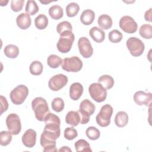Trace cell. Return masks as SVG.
<instances>
[{"label": "cell", "instance_id": "cell-1", "mask_svg": "<svg viewBox=\"0 0 152 152\" xmlns=\"http://www.w3.org/2000/svg\"><path fill=\"white\" fill-rule=\"evenodd\" d=\"M31 107L36 118L39 121H44L50 112L46 100L41 97H36L32 100Z\"/></svg>", "mask_w": 152, "mask_h": 152}, {"label": "cell", "instance_id": "cell-25", "mask_svg": "<svg viewBox=\"0 0 152 152\" xmlns=\"http://www.w3.org/2000/svg\"><path fill=\"white\" fill-rule=\"evenodd\" d=\"M98 83L101 84L105 89L109 90L113 87L115 81L110 75H103L99 78Z\"/></svg>", "mask_w": 152, "mask_h": 152}, {"label": "cell", "instance_id": "cell-2", "mask_svg": "<svg viewBox=\"0 0 152 152\" xmlns=\"http://www.w3.org/2000/svg\"><path fill=\"white\" fill-rule=\"evenodd\" d=\"M75 36L72 31L68 30L62 33L56 44L58 50L63 53L68 52L72 46Z\"/></svg>", "mask_w": 152, "mask_h": 152}, {"label": "cell", "instance_id": "cell-36", "mask_svg": "<svg viewBox=\"0 0 152 152\" xmlns=\"http://www.w3.org/2000/svg\"><path fill=\"white\" fill-rule=\"evenodd\" d=\"M52 109L56 112H60L63 110L64 108V102L63 99L61 97H56L52 102Z\"/></svg>", "mask_w": 152, "mask_h": 152}, {"label": "cell", "instance_id": "cell-15", "mask_svg": "<svg viewBox=\"0 0 152 152\" xmlns=\"http://www.w3.org/2000/svg\"><path fill=\"white\" fill-rule=\"evenodd\" d=\"M36 132L33 129H28L22 136V142L26 147L32 148L36 144Z\"/></svg>", "mask_w": 152, "mask_h": 152}, {"label": "cell", "instance_id": "cell-28", "mask_svg": "<svg viewBox=\"0 0 152 152\" xmlns=\"http://www.w3.org/2000/svg\"><path fill=\"white\" fill-rule=\"evenodd\" d=\"M34 24L37 28L39 30L45 29L48 25V18L45 15L40 14L36 17Z\"/></svg>", "mask_w": 152, "mask_h": 152}, {"label": "cell", "instance_id": "cell-22", "mask_svg": "<svg viewBox=\"0 0 152 152\" xmlns=\"http://www.w3.org/2000/svg\"><path fill=\"white\" fill-rule=\"evenodd\" d=\"M128 122V115L124 111L118 112L115 117V125L119 127L125 126Z\"/></svg>", "mask_w": 152, "mask_h": 152}, {"label": "cell", "instance_id": "cell-9", "mask_svg": "<svg viewBox=\"0 0 152 152\" xmlns=\"http://www.w3.org/2000/svg\"><path fill=\"white\" fill-rule=\"evenodd\" d=\"M6 125L8 131L12 135H18L21 129L20 117L16 113H10L6 118Z\"/></svg>", "mask_w": 152, "mask_h": 152}, {"label": "cell", "instance_id": "cell-5", "mask_svg": "<svg viewBox=\"0 0 152 152\" xmlns=\"http://www.w3.org/2000/svg\"><path fill=\"white\" fill-rule=\"evenodd\" d=\"M28 95V89L24 85H19L10 93V99L12 103L16 105L22 104Z\"/></svg>", "mask_w": 152, "mask_h": 152}, {"label": "cell", "instance_id": "cell-37", "mask_svg": "<svg viewBox=\"0 0 152 152\" xmlns=\"http://www.w3.org/2000/svg\"><path fill=\"white\" fill-rule=\"evenodd\" d=\"M122 39V33L118 30H113L109 33V40L112 43H116L121 42Z\"/></svg>", "mask_w": 152, "mask_h": 152}, {"label": "cell", "instance_id": "cell-13", "mask_svg": "<svg viewBox=\"0 0 152 152\" xmlns=\"http://www.w3.org/2000/svg\"><path fill=\"white\" fill-rule=\"evenodd\" d=\"M78 47L80 53L84 58H88L93 55V47L88 38L86 37H80L78 41Z\"/></svg>", "mask_w": 152, "mask_h": 152}, {"label": "cell", "instance_id": "cell-41", "mask_svg": "<svg viewBox=\"0 0 152 152\" xmlns=\"http://www.w3.org/2000/svg\"><path fill=\"white\" fill-rule=\"evenodd\" d=\"M1 100V115H2L4 112L7 110L8 108V103L7 100V99L3 96H0Z\"/></svg>", "mask_w": 152, "mask_h": 152}, {"label": "cell", "instance_id": "cell-4", "mask_svg": "<svg viewBox=\"0 0 152 152\" xmlns=\"http://www.w3.org/2000/svg\"><path fill=\"white\" fill-rule=\"evenodd\" d=\"M113 114V108L109 104L103 105L96 117L97 124L102 127H106L110 123V118Z\"/></svg>", "mask_w": 152, "mask_h": 152}, {"label": "cell", "instance_id": "cell-14", "mask_svg": "<svg viewBox=\"0 0 152 152\" xmlns=\"http://www.w3.org/2000/svg\"><path fill=\"white\" fill-rule=\"evenodd\" d=\"M133 99L135 103L139 106L145 105L146 106H150L151 103L152 94L151 93L138 91L135 93Z\"/></svg>", "mask_w": 152, "mask_h": 152}, {"label": "cell", "instance_id": "cell-31", "mask_svg": "<svg viewBox=\"0 0 152 152\" xmlns=\"http://www.w3.org/2000/svg\"><path fill=\"white\" fill-rule=\"evenodd\" d=\"M62 59L58 55H50L47 59V64L51 68H57L62 64Z\"/></svg>", "mask_w": 152, "mask_h": 152}, {"label": "cell", "instance_id": "cell-20", "mask_svg": "<svg viewBox=\"0 0 152 152\" xmlns=\"http://www.w3.org/2000/svg\"><path fill=\"white\" fill-rule=\"evenodd\" d=\"M95 18V14L93 11L90 9L86 10L83 11L80 16L81 22L86 26L92 24Z\"/></svg>", "mask_w": 152, "mask_h": 152}, {"label": "cell", "instance_id": "cell-19", "mask_svg": "<svg viewBox=\"0 0 152 152\" xmlns=\"http://www.w3.org/2000/svg\"><path fill=\"white\" fill-rule=\"evenodd\" d=\"M65 122L67 124L74 127L78 125L80 122V116L78 111H69L65 116Z\"/></svg>", "mask_w": 152, "mask_h": 152}, {"label": "cell", "instance_id": "cell-6", "mask_svg": "<svg viewBox=\"0 0 152 152\" xmlns=\"http://www.w3.org/2000/svg\"><path fill=\"white\" fill-rule=\"evenodd\" d=\"M88 92L91 98L97 103L104 101L107 97V91L99 83L91 84L88 87Z\"/></svg>", "mask_w": 152, "mask_h": 152}, {"label": "cell", "instance_id": "cell-18", "mask_svg": "<svg viewBox=\"0 0 152 152\" xmlns=\"http://www.w3.org/2000/svg\"><path fill=\"white\" fill-rule=\"evenodd\" d=\"M89 35L92 39L97 42L101 43L105 39V33L97 27H93L89 30Z\"/></svg>", "mask_w": 152, "mask_h": 152}, {"label": "cell", "instance_id": "cell-23", "mask_svg": "<svg viewBox=\"0 0 152 152\" xmlns=\"http://www.w3.org/2000/svg\"><path fill=\"white\" fill-rule=\"evenodd\" d=\"M97 23L101 28L108 30L112 26V19L107 14H102L99 17Z\"/></svg>", "mask_w": 152, "mask_h": 152}, {"label": "cell", "instance_id": "cell-24", "mask_svg": "<svg viewBox=\"0 0 152 152\" xmlns=\"http://www.w3.org/2000/svg\"><path fill=\"white\" fill-rule=\"evenodd\" d=\"M49 14L52 19L59 20L64 15L63 9L58 5H52L49 9Z\"/></svg>", "mask_w": 152, "mask_h": 152}, {"label": "cell", "instance_id": "cell-21", "mask_svg": "<svg viewBox=\"0 0 152 152\" xmlns=\"http://www.w3.org/2000/svg\"><path fill=\"white\" fill-rule=\"evenodd\" d=\"M95 105L88 99H84L80 103L79 110L87 114L93 115L95 112Z\"/></svg>", "mask_w": 152, "mask_h": 152}, {"label": "cell", "instance_id": "cell-40", "mask_svg": "<svg viewBox=\"0 0 152 152\" xmlns=\"http://www.w3.org/2000/svg\"><path fill=\"white\" fill-rule=\"evenodd\" d=\"M24 0H12L11 2V8L14 12L20 11L24 5Z\"/></svg>", "mask_w": 152, "mask_h": 152}, {"label": "cell", "instance_id": "cell-11", "mask_svg": "<svg viewBox=\"0 0 152 152\" xmlns=\"http://www.w3.org/2000/svg\"><path fill=\"white\" fill-rule=\"evenodd\" d=\"M120 28L125 33L132 34L137 30L138 24L132 17L129 15L122 17L119 23Z\"/></svg>", "mask_w": 152, "mask_h": 152}, {"label": "cell", "instance_id": "cell-26", "mask_svg": "<svg viewBox=\"0 0 152 152\" xmlns=\"http://www.w3.org/2000/svg\"><path fill=\"white\" fill-rule=\"evenodd\" d=\"M5 55L9 58H15L19 54L18 48L14 45H8L4 49Z\"/></svg>", "mask_w": 152, "mask_h": 152}, {"label": "cell", "instance_id": "cell-43", "mask_svg": "<svg viewBox=\"0 0 152 152\" xmlns=\"http://www.w3.org/2000/svg\"><path fill=\"white\" fill-rule=\"evenodd\" d=\"M58 151L60 152H61V151H71V150L68 147L64 146L62 148H61Z\"/></svg>", "mask_w": 152, "mask_h": 152}, {"label": "cell", "instance_id": "cell-7", "mask_svg": "<svg viewBox=\"0 0 152 152\" xmlns=\"http://www.w3.org/2000/svg\"><path fill=\"white\" fill-rule=\"evenodd\" d=\"M126 45L131 55L135 57L141 56L143 53L145 49L144 43L135 37H129L126 40Z\"/></svg>", "mask_w": 152, "mask_h": 152}, {"label": "cell", "instance_id": "cell-38", "mask_svg": "<svg viewBox=\"0 0 152 152\" xmlns=\"http://www.w3.org/2000/svg\"><path fill=\"white\" fill-rule=\"evenodd\" d=\"M72 31V27L71 24L67 21H64L61 23H59L56 27V31L59 33V34H61L62 33L66 31Z\"/></svg>", "mask_w": 152, "mask_h": 152}, {"label": "cell", "instance_id": "cell-16", "mask_svg": "<svg viewBox=\"0 0 152 152\" xmlns=\"http://www.w3.org/2000/svg\"><path fill=\"white\" fill-rule=\"evenodd\" d=\"M83 87L80 83H74L69 87V97L73 100H78L83 94Z\"/></svg>", "mask_w": 152, "mask_h": 152}, {"label": "cell", "instance_id": "cell-12", "mask_svg": "<svg viewBox=\"0 0 152 152\" xmlns=\"http://www.w3.org/2000/svg\"><path fill=\"white\" fill-rule=\"evenodd\" d=\"M56 139L52 135L43 131L40 136V145L43 148V151H58L56 148Z\"/></svg>", "mask_w": 152, "mask_h": 152}, {"label": "cell", "instance_id": "cell-32", "mask_svg": "<svg viewBox=\"0 0 152 152\" xmlns=\"http://www.w3.org/2000/svg\"><path fill=\"white\" fill-rule=\"evenodd\" d=\"M80 11V7L75 2H71L66 7V14L69 17H75Z\"/></svg>", "mask_w": 152, "mask_h": 152}, {"label": "cell", "instance_id": "cell-29", "mask_svg": "<svg viewBox=\"0 0 152 152\" xmlns=\"http://www.w3.org/2000/svg\"><path fill=\"white\" fill-rule=\"evenodd\" d=\"M43 66L42 64L39 61L32 62L29 67L30 72L33 75H39L42 73Z\"/></svg>", "mask_w": 152, "mask_h": 152}, {"label": "cell", "instance_id": "cell-42", "mask_svg": "<svg viewBox=\"0 0 152 152\" xmlns=\"http://www.w3.org/2000/svg\"><path fill=\"white\" fill-rule=\"evenodd\" d=\"M151 11L152 8H150L148 11H146L144 14V18L145 20L148 22L151 21Z\"/></svg>", "mask_w": 152, "mask_h": 152}, {"label": "cell", "instance_id": "cell-35", "mask_svg": "<svg viewBox=\"0 0 152 152\" xmlns=\"http://www.w3.org/2000/svg\"><path fill=\"white\" fill-rule=\"evenodd\" d=\"M12 134L8 131H2L0 132V144L2 146L8 145L12 140Z\"/></svg>", "mask_w": 152, "mask_h": 152}, {"label": "cell", "instance_id": "cell-33", "mask_svg": "<svg viewBox=\"0 0 152 152\" xmlns=\"http://www.w3.org/2000/svg\"><path fill=\"white\" fill-rule=\"evenodd\" d=\"M25 11L29 15H34L39 11V7L34 1H27Z\"/></svg>", "mask_w": 152, "mask_h": 152}, {"label": "cell", "instance_id": "cell-39", "mask_svg": "<svg viewBox=\"0 0 152 152\" xmlns=\"http://www.w3.org/2000/svg\"><path fill=\"white\" fill-rule=\"evenodd\" d=\"M64 137L68 140H72L78 136L77 131L72 127H67L64 130Z\"/></svg>", "mask_w": 152, "mask_h": 152}, {"label": "cell", "instance_id": "cell-8", "mask_svg": "<svg viewBox=\"0 0 152 152\" xmlns=\"http://www.w3.org/2000/svg\"><path fill=\"white\" fill-rule=\"evenodd\" d=\"M61 66L64 70L67 72H77L81 69L83 62L76 56L71 58H65L62 60Z\"/></svg>", "mask_w": 152, "mask_h": 152}, {"label": "cell", "instance_id": "cell-17", "mask_svg": "<svg viewBox=\"0 0 152 152\" xmlns=\"http://www.w3.org/2000/svg\"><path fill=\"white\" fill-rule=\"evenodd\" d=\"M16 23L17 26L22 29L26 30L28 28L31 23V20L30 16L27 13H21L19 14L16 19Z\"/></svg>", "mask_w": 152, "mask_h": 152}, {"label": "cell", "instance_id": "cell-10", "mask_svg": "<svg viewBox=\"0 0 152 152\" xmlns=\"http://www.w3.org/2000/svg\"><path fill=\"white\" fill-rule=\"evenodd\" d=\"M68 77L62 74H58L52 76L48 83L49 88L53 91H57L62 88L68 83Z\"/></svg>", "mask_w": 152, "mask_h": 152}, {"label": "cell", "instance_id": "cell-34", "mask_svg": "<svg viewBox=\"0 0 152 152\" xmlns=\"http://www.w3.org/2000/svg\"><path fill=\"white\" fill-rule=\"evenodd\" d=\"M86 134L87 138L91 140H96L100 135V131L94 126H89L86 129Z\"/></svg>", "mask_w": 152, "mask_h": 152}, {"label": "cell", "instance_id": "cell-30", "mask_svg": "<svg viewBox=\"0 0 152 152\" xmlns=\"http://www.w3.org/2000/svg\"><path fill=\"white\" fill-rule=\"evenodd\" d=\"M140 36L145 39H150L152 37V26L148 24L142 25L139 29Z\"/></svg>", "mask_w": 152, "mask_h": 152}, {"label": "cell", "instance_id": "cell-27", "mask_svg": "<svg viewBox=\"0 0 152 152\" xmlns=\"http://www.w3.org/2000/svg\"><path fill=\"white\" fill-rule=\"evenodd\" d=\"M74 146L75 148V150L77 152L81 151H86V152H91L92 150L90 148V145L89 143L84 139H80L77 141Z\"/></svg>", "mask_w": 152, "mask_h": 152}, {"label": "cell", "instance_id": "cell-3", "mask_svg": "<svg viewBox=\"0 0 152 152\" xmlns=\"http://www.w3.org/2000/svg\"><path fill=\"white\" fill-rule=\"evenodd\" d=\"M44 121L45 122L44 131L54 134L58 138L61 134V120L59 116L49 112L46 116Z\"/></svg>", "mask_w": 152, "mask_h": 152}]
</instances>
